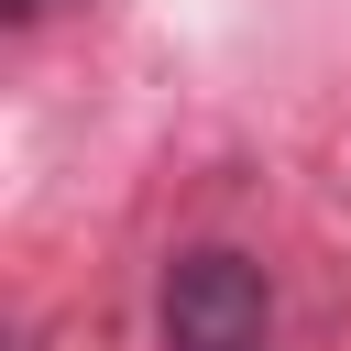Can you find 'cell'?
Listing matches in <instances>:
<instances>
[{
	"mask_svg": "<svg viewBox=\"0 0 351 351\" xmlns=\"http://www.w3.org/2000/svg\"><path fill=\"white\" fill-rule=\"evenodd\" d=\"M154 351H274V274L241 241H186L154 274Z\"/></svg>",
	"mask_w": 351,
	"mask_h": 351,
	"instance_id": "1",
	"label": "cell"
},
{
	"mask_svg": "<svg viewBox=\"0 0 351 351\" xmlns=\"http://www.w3.org/2000/svg\"><path fill=\"white\" fill-rule=\"evenodd\" d=\"M44 11H55V0H11V22H44Z\"/></svg>",
	"mask_w": 351,
	"mask_h": 351,
	"instance_id": "2",
	"label": "cell"
}]
</instances>
